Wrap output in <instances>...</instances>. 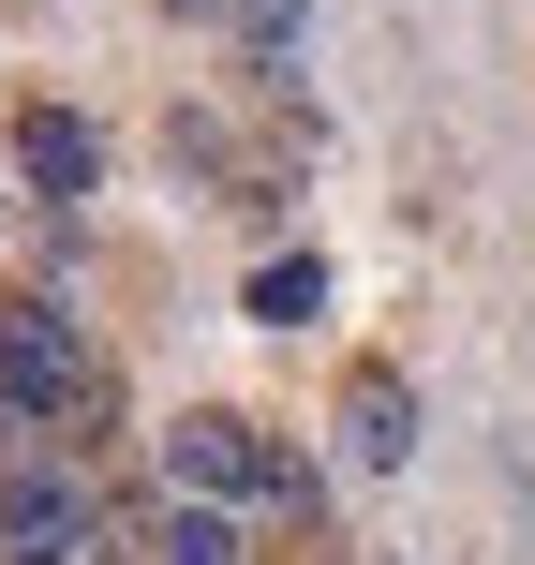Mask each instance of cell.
Returning <instances> with one entry per match:
<instances>
[{
	"label": "cell",
	"mask_w": 535,
	"mask_h": 565,
	"mask_svg": "<svg viewBox=\"0 0 535 565\" xmlns=\"http://www.w3.org/2000/svg\"><path fill=\"white\" fill-rule=\"evenodd\" d=\"M164 477L194 491V507H282L312 536V507H328V491H312V461L282 447L268 417H238V402H194V417L164 431Z\"/></svg>",
	"instance_id": "1"
},
{
	"label": "cell",
	"mask_w": 535,
	"mask_h": 565,
	"mask_svg": "<svg viewBox=\"0 0 535 565\" xmlns=\"http://www.w3.org/2000/svg\"><path fill=\"white\" fill-rule=\"evenodd\" d=\"M328 431H342L357 477H402V461H417V372H402V358H357L342 402H328Z\"/></svg>",
	"instance_id": "2"
},
{
	"label": "cell",
	"mask_w": 535,
	"mask_h": 565,
	"mask_svg": "<svg viewBox=\"0 0 535 565\" xmlns=\"http://www.w3.org/2000/svg\"><path fill=\"white\" fill-rule=\"evenodd\" d=\"M15 179L60 209V224H75V209H89V179H105V135H89L75 105H15Z\"/></svg>",
	"instance_id": "3"
},
{
	"label": "cell",
	"mask_w": 535,
	"mask_h": 565,
	"mask_svg": "<svg viewBox=\"0 0 535 565\" xmlns=\"http://www.w3.org/2000/svg\"><path fill=\"white\" fill-rule=\"evenodd\" d=\"M0 536H15V551H75V536H89V491L60 477L45 447H30L15 477H0Z\"/></svg>",
	"instance_id": "4"
},
{
	"label": "cell",
	"mask_w": 535,
	"mask_h": 565,
	"mask_svg": "<svg viewBox=\"0 0 535 565\" xmlns=\"http://www.w3.org/2000/svg\"><path fill=\"white\" fill-rule=\"evenodd\" d=\"M328 312V254H268L254 268V328H312Z\"/></svg>",
	"instance_id": "5"
},
{
	"label": "cell",
	"mask_w": 535,
	"mask_h": 565,
	"mask_svg": "<svg viewBox=\"0 0 535 565\" xmlns=\"http://www.w3.org/2000/svg\"><path fill=\"white\" fill-rule=\"evenodd\" d=\"M224 15H238V45H254V75L298 60V0H224Z\"/></svg>",
	"instance_id": "6"
},
{
	"label": "cell",
	"mask_w": 535,
	"mask_h": 565,
	"mask_svg": "<svg viewBox=\"0 0 535 565\" xmlns=\"http://www.w3.org/2000/svg\"><path fill=\"white\" fill-rule=\"evenodd\" d=\"M164 15H224V0H164Z\"/></svg>",
	"instance_id": "7"
},
{
	"label": "cell",
	"mask_w": 535,
	"mask_h": 565,
	"mask_svg": "<svg viewBox=\"0 0 535 565\" xmlns=\"http://www.w3.org/2000/svg\"><path fill=\"white\" fill-rule=\"evenodd\" d=\"M15 565H75V551H15Z\"/></svg>",
	"instance_id": "8"
}]
</instances>
